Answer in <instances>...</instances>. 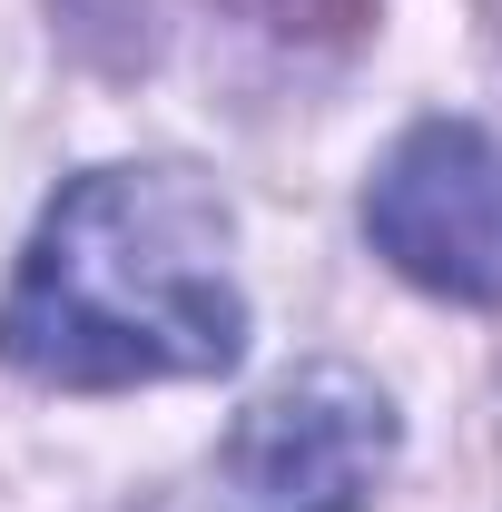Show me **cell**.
<instances>
[{"label":"cell","mask_w":502,"mask_h":512,"mask_svg":"<svg viewBox=\"0 0 502 512\" xmlns=\"http://www.w3.org/2000/svg\"><path fill=\"white\" fill-rule=\"evenodd\" d=\"M365 237L453 306H502V148L473 119H424L375 168Z\"/></svg>","instance_id":"cell-2"},{"label":"cell","mask_w":502,"mask_h":512,"mask_svg":"<svg viewBox=\"0 0 502 512\" xmlns=\"http://www.w3.org/2000/svg\"><path fill=\"white\" fill-rule=\"evenodd\" d=\"M384 463H394V404L355 365L286 375L237 424V453H227L247 512H365Z\"/></svg>","instance_id":"cell-3"},{"label":"cell","mask_w":502,"mask_h":512,"mask_svg":"<svg viewBox=\"0 0 502 512\" xmlns=\"http://www.w3.org/2000/svg\"><path fill=\"white\" fill-rule=\"evenodd\" d=\"M247 306L227 276V207L188 168L69 178L0 306V355L40 384H148L227 375Z\"/></svg>","instance_id":"cell-1"}]
</instances>
